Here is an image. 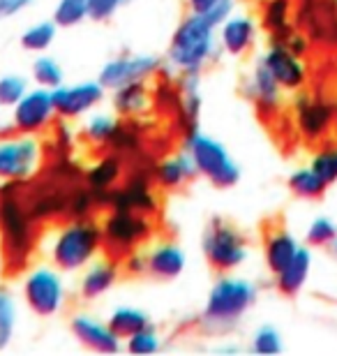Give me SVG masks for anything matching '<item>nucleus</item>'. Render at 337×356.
<instances>
[{"mask_svg":"<svg viewBox=\"0 0 337 356\" xmlns=\"http://www.w3.org/2000/svg\"><path fill=\"white\" fill-rule=\"evenodd\" d=\"M104 236L97 220L72 218L69 222L56 227L44 241V252L49 264L60 268L63 273H76L102 254Z\"/></svg>","mask_w":337,"mask_h":356,"instance_id":"7ed1b4c3","label":"nucleus"},{"mask_svg":"<svg viewBox=\"0 0 337 356\" xmlns=\"http://www.w3.org/2000/svg\"><path fill=\"white\" fill-rule=\"evenodd\" d=\"M286 185L300 199H321L328 190V183L310 165L293 169L289 178H286Z\"/></svg>","mask_w":337,"mask_h":356,"instance_id":"7c9ffc66","label":"nucleus"},{"mask_svg":"<svg viewBox=\"0 0 337 356\" xmlns=\"http://www.w3.org/2000/svg\"><path fill=\"white\" fill-rule=\"evenodd\" d=\"M120 268H123L127 275H146V254H143V248H136V250L123 254Z\"/></svg>","mask_w":337,"mask_h":356,"instance_id":"c03bdc74","label":"nucleus"},{"mask_svg":"<svg viewBox=\"0 0 337 356\" xmlns=\"http://www.w3.org/2000/svg\"><path fill=\"white\" fill-rule=\"evenodd\" d=\"M155 92L148 81H132L111 90V109L123 120L141 118L153 109Z\"/></svg>","mask_w":337,"mask_h":356,"instance_id":"412c9836","label":"nucleus"},{"mask_svg":"<svg viewBox=\"0 0 337 356\" xmlns=\"http://www.w3.org/2000/svg\"><path fill=\"white\" fill-rule=\"evenodd\" d=\"M303 245L298 241L296 234H291L284 227H275L266 234L263 238V261L270 275H277L289 261L293 259V254L298 252V248Z\"/></svg>","mask_w":337,"mask_h":356,"instance_id":"393cba45","label":"nucleus"},{"mask_svg":"<svg viewBox=\"0 0 337 356\" xmlns=\"http://www.w3.org/2000/svg\"><path fill=\"white\" fill-rule=\"evenodd\" d=\"M69 331L85 350L97 354H118L123 350V338L111 329L109 322L97 319L88 312H76L69 319Z\"/></svg>","mask_w":337,"mask_h":356,"instance_id":"f3484780","label":"nucleus"},{"mask_svg":"<svg viewBox=\"0 0 337 356\" xmlns=\"http://www.w3.org/2000/svg\"><path fill=\"white\" fill-rule=\"evenodd\" d=\"M310 167L324 178L328 183V188H331L333 183H337V144L321 146L310 158Z\"/></svg>","mask_w":337,"mask_h":356,"instance_id":"58836bf2","label":"nucleus"},{"mask_svg":"<svg viewBox=\"0 0 337 356\" xmlns=\"http://www.w3.org/2000/svg\"><path fill=\"white\" fill-rule=\"evenodd\" d=\"M0 296H3V289H0Z\"/></svg>","mask_w":337,"mask_h":356,"instance_id":"603ef678","label":"nucleus"},{"mask_svg":"<svg viewBox=\"0 0 337 356\" xmlns=\"http://www.w3.org/2000/svg\"><path fill=\"white\" fill-rule=\"evenodd\" d=\"M312 264H314V257H312V248L310 245H300L298 252L293 254V259L286 264L282 270H279L275 277V287L282 296H298L300 291L305 289L307 280L312 275Z\"/></svg>","mask_w":337,"mask_h":356,"instance_id":"b1692460","label":"nucleus"},{"mask_svg":"<svg viewBox=\"0 0 337 356\" xmlns=\"http://www.w3.org/2000/svg\"><path fill=\"white\" fill-rule=\"evenodd\" d=\"M0 248L12 268L26 266L35 250V220L19 197V183H0Z\"/></svg>","mask_w":337,"mask_h":356,"instance_id":"20e7f679","label":"nucleus"},{"mask_svg":"<svg viewBox=\"0 0 337 356\" xmlns=\"http://www.w3.org/2000/svg\"><path fill=\"white\" fill-rule=\"evenodd\" d=\"M243 88H245V95L249 97V102L256 106V111H259L261 116L272 118L282 111L286 90L275 81V76L268 72V67L263 65V60L259 56H256L252 67H249L245 86Z\"/></svg>","mask_w":337,"mask_h":356,"instance_id":"2eb2a0df","label":"nucleus"},{"mask_svg":"<svg viewBox=\"0 0 337 356\" xmlns=\"http://www.w3.org/2000/svg\"><path fill=\"white\" fill-rule=\"evenodd\" d=\"M44 144L38 134H3L0 137V183H26L40 174Z\"/></svg>","mask_w":337,"mask_h":356,"instance_id":"6e6552de","label":"nucleus"},{"mask_svg":"<svg viewBox=\"0 0 337 356\" xmlns=\"http://www.w3.org/2000/svg\"><path fill=\"white\" fill-rule=\"evenodd\" d=\"M259 40V21L254 14L233 10L217 28V42L222 54L229 58H245Z\"/></svg>","mask_w":337,"mask_h":356,"instance_id":"4468645a","label":"nucleus"},{"mask_svg":"<svg viewBox=\"0 0 337 356\" xmlns=\"http://www.w3.org/2000/svg\"><path fill=\"white\" fill-rule=\"evenodd\" d=\"M97 206L95 195L85 188V190H76L72 199H67V213L72 218H88V213Z\"/></svg>","mask_w":337,"mask_h":356,"instance_id":"37998d69","label":"nucleus"},{"mask_svg":"<svg viewBox=\"0 0 337 356\" xmlns=\"http://www.w3.org/2000/svg\"><path fill=\"white\" fill-rule=\"evenodd\" d=\"M217 28L220 24H215L206 14H185L181 24L176 26L174 35H171L162 74H169L171 79H176L178 74H202L208 65H213L222 56Z\"/></svg>","mask_w":337,"mask_h":356,"instance_id":"f257e3e1","label":"nucleus"},{"mask_svg":"<svg viewBox=\"0 0 337 356\" xmlns=\"http://www.w3.org/2000/svg\"><path fill=\"white\" fill-rule=\"evenodd\" d=\"M31 216L35 222H40V220H51L56 216H63V213H67V199L58 195V192H51V195H42L38 197L35 202L31 204Z\"/></svg>","mask_w":337,"mask_h":356,"instance_id":"ea45409f","label":"nucleus"},{"mask_svg":"<svg viewBox=\"0 0 337 356\" xmlns=\"http://www.w3.org/2000/svg\"><path fill=\"white\" fill-rule=\"evenodd\" d=\"M120 178H123V162H120L118 155H113V153L104 155V158H99L97 162H92V165L83 172L85 188L95 195L97 204H102V199L116 188Z\"/></svg>","mask_w":337,"mask_h":356,"instance_id":"a878e982","label":"nucleus"},{"mask_svg":"<svg viewBox=\"0 0 337 356\" xmlns=\"http://www.w3.org/2000/svg\"><path fill=\"white\" fill-rule=\"evenodd\" d=\"M213 350L220 354H233V352H240V347L238 345H220V347H213Z\"/></svg>","mask_w":337,"mask_h":356,"instance_id":"09e8293b","label":"nucleus"},{"mask_svg":"<svg viewBox=\"0 0 337 356\" xmlns=\"http://www.w3.org/2000/svg\"><path fill=\"white\" fill-rule=\"evenodd\" d=\"M197 176L199 174H197L195 160H192V155L185 151V148L167 155V158H162L153 169L155 183L164 190H178V188H183V185H188L192 178H197Z\"/></svg>","mask_w":337,"mask_h":356,"instance_id":"4be33fe9","label":"nucleus"},{"mask_svg":"<svg viewBox=\"0 0 337 356\" xmlns=\"http://www.w3.org/2000/svg\"><path fill=\"white\" fill-rule=\"evenodd\" d=\"M99 206H109V209H130L136 213H146L153 216L157 213V197L153 192V185L146 176H132L123 188H113L109 195L102 199Z\"/></svg>","mask_w":337,"mask_h":356,"instance_id":"aec40b11","label":"nucleus"},{"mask_svg":"<svg viewBox=\"0 0 337 356\" xmlns=\"http://www.w3.org/2000/svg\"><path fill=\"white\" fill-rule=\"evenodd\" d=\"M162 345H164L162 333L157 331L153 324L146 326V329H141V331H136L134 336L123 340V350H127L130 354H136V356L157 354L162 350Z\"/></svg>","mask_w":337,"mask_h":356,"instance_id":"f704fd0d","label":"nucleus"},{"mask_svg":"<svg viewBox=\"0 0 337 356\" xmlns=\"http://www.w3.org/2000/svg\"><path fill=\"white\" fill-rule=\"evenodd\" d=\"M256 298H259V284L254 280L238 275L236 270L220 273L208 291L199 324L211 336H227L254 308Z\"/></svg>","mask_w":337,"mask_h":356,"instance_id":"f03ea898","label":"nucleus"},{"mask_svg":"<svg viewBox=\"0 0 337 356\" xmlns=\"http://www.w3.org/2000/svg\"><path fill=\"white\" fill-rule=\"evenodd\" d=\"M56 38H58V26H56L54 19H44V21H35L33 26H28L24 33H21V49L28 54H47L49 49L54 47Z\"/></svg>","mask_w":337,"mask_h":356,"instance_id":"c85d7f7f","label":"nucleus"},{"mask_svg":"<svg viewBox=\"0 0 337 356\" xmlns=\"http://www.w3.org/2000/svg\"><path fill=\"white\" fill-rule=\"evenodd\" d=\"M123 118L116 111L92 109L88 116H83L81 134L90 146H116V141L123 134Z\"/></svg>","mask_w":337,"mask_h":356,"instance_id":"5701e85b","label":"nucleus"},{"mask_svg":"<svg viewBox=\"0 0 337 356\" xmlns=\"http://www.w3.org/2000/svg\"><path fill=\"white\" fill-rule=\"evenodd\" d=\"M56 139H58V144L63 148H72V146H74L76 134L69 127V120H60V123H58V127H56Z\"/></svg>","mask_w":337,"mask_h":356,"instance_id":"de8ad7c7","label":"nucleus"},{"mask_svg":"<svg viewBox=\"0 0 337 356\" xmlns=\"http://www.w3.org/2000/svg\"><path fill=\"white\" fill-rule=\"evenodd\" d=\"M106 322L113 331L118 333L120 338H130L134 336L136 331L146 329L153 322H150V315L146 310L141 308H134V305H118L116 310H111V315L106 317Z\"/></svg>","mask_w":337,"mask_h":356,"instance_id":"c756f323","label":"nucleus"},{"mask_svg":"<svg viewBox=\"0 0 337 356\" xmlns=\"http://www.w3.org/2000/svg\"><path fill=\"white\" fill-rule=\"evenodd\" d=\"M21 296L26 308L42 319L60 315L67 305V280L65 273L54 264H35L24 273Z\"/></svg>","mask_w":337,"mask_h":356,"instance_id":"423d86ee","label":"nucleus"},{"mask_svg":"<svg viewBox=\"0 0 337 356\" xmlns=\"http://www.w3.org/2000/svg\"><path fill=\"white\" fill-rule=\"evenodd\" d=\"M104 245H109L113 254H127L143 248L155 232V222L146 213H136L130 209H109L102 222Z\"/></svg>","mask_w":337,"mask_h":356,"instance_id":"1a4fd4ad","label":"nucleus"},{"mask_svg":"<svg viewBox=\"0 0 337 356\" xmlns=\"http://www.w3.org/2000/svg\"><path fill=\"white\" fill-rule=\"evenodd\" d=\"M183 148L192 155L197 174L204 176L215 188L229 190L240 181V167L233 160L231 151L215 139L213 134L204 132L202 127H188L183 134Z\"/></svg>","mask_w":337,"mask_h":356,"instance_id":"39448f33","label":"nucleus"},{"mask_svg":"<svg viewBox=\"0 0 337 356\" xmlns=\"http://www.w3.org/2000/svg\"><path fill=\"white\" fill-rule=\"evenodd\" d=\"M127 3H130V0H88V19L95 21V24H106V21H111L116 17Z\"/></svg>","mask_w":337,"mask_h":356,"instance_id":"79ce46f5","label":"nucleus"},{"mask_svg":"<svg viewBox=\"0 0 337 356\" xmlns=\"http://www.w3.org/2000/svg\"><path fill=\"white\" fill-rule=\"evenodd\" d=\"M202 250L206 261L217 273H233L249 259V243L233 222L224 218H213L202 236Z\"/></svg>","mask_w":337,"mask_h":356,"instance_id":"0eeeda50","label":"nucleus"},{"mask_svg":"<svg viewBox=\"0 0 337 356\" xmlns=\"http://www.w3.org/2000/svg\"><path fill=\"white\" fill-rule=\"evenodd\" d=\"M31 79L35 86L54 90L65 83V67H63L60 60L54 58V56L38 54L31 63Z\"/></svg>","mask_w":337,"mask_h":356,"instance_id":"2f4dec72","label":"nucleus"},{"mask_svg":"<svg viewBox=\"0 0 337 356\" xmlns=\"http://www.w3.org/2000/svg\"><path fill=\"white\" fill-rule=\"evenodd\" d=\"M56 106L54 92L42 86H31L24 97L10 109V125L14 132L42 134L54 125Z\"/></svg>","mask_w":337,"mask_h":356,"instance_id":"9b49d317","label":"nucleus"},{"mask_svg":"<svg viewBox=\"0 0 337 356\" xmlns=\"http://www.w3.org/2000/svg\"><path fill=\"white\" fill-rule=\"evenodd\" d=\"M5 109H0V132H3V127H5Z\"/></svg>","mask_w":337,"mask_h":356,"instance_id":"8fccbe9b","label":"nucleus"},{"mask_svg":"<svg viewBox=\"0 0 337 356\" xmlns=\"http://www.w3.org/2000/svg\"><path fill=\"white\" fill-rule=\"evenodd\" d=\"M51 19L58 28H74L88 19V0H58Z\"/></svg>","mask_w":337,"mask_h":356,"instance_id":"c9c22d12","label":"nucleus"},{"mask_svg":"<svg viewBox=\"0 0 337 356\" xmlns=\"http://www.w3.org/2000/svg\"><path fill=\"white\" fill-rule=\"evenodd\" d=\"M28 88H31V81L24 74L19 72L0 74V109H12L26 95Z\"/></svg>","mask_w":337,"mask_h":356,"instance_id":"e433bc0d","label":"nucleus"},{"mask_svg":"<svg viewBox=\"0 0 337 356\" xmlns=\"http://www.w3.org/2000/svg\"><path fill=\"white\" fill-rule=\"evenodd\" d=\"M263 65L268 67V72L275 76V81L286 92H298L307 86L310 72H307L305 58L298 54H293L289 47H284L282 42H268V47L259 54Z\"/></svg>","mask_w":337,"mask_h":356,"instance_id":"ddd939ff","label":"nucleus"},{"mask_svg":"<svg viewBox=\"0 0 337 356\" xmlns=\"http://www.w3.org/2000/svg\"><path fill=\"white\" fill-rule=\"evenodd\" d=\"M164 60L153 54H118L102 65L97 81L106 90H116L132 81H150L153 76L162 74Z\"/></svg>","mask_w":337,"mask_h":356,"instance_id":"9d476101","label":"nucleus"},{"mask_svg":"<svg viewBox=\"0 0 337 356\" xmlns=\"http://www.w3.org/2000/svg\"><path fill=\"white\" fill-rule=\"evenodd\" d=\"M35 0H0V21L14 19L19 14H24Z\"/></svg>","mask_w":337,"mask_h":356,"instance_id":"a18cd8bd","label":"nucleus"},{"mask_svg":"<svg viewBox=\"0 0 337 356\" xmlns=\"http://www.w3.org/2000/svg\"><path fill=\"white\" fill-rule=\"evenodd\" d=\"M293 0H266L261 12V28L272 42H282L293 31Z\"/></svg>","mask_w":337,"mask_h":356,"instance_id":"cd10ccee","label":"nucleus"},{"mask_svg":"<svg viewBox=\"0 0 337 356\" xmlns=\"http://www.w3.org/2000/svg\"><path fill=\"white\" fill-rule=\"evenodd\" d=\"M123 268L113 257H95L88 266L81 268L76 282V294L81 301H99L102 296H106L109 291L116 287L120 280Z\"/></svg>","mask_w":337,"mask_h":356,"instance_id":"a211bd4d","label":"nucleus"},{"mask_svg":"<svg viewBox=\"0 0 337 356\" xmlns=\"http://www.w3.org/2000/svg\"><path fill=\"white\" fill-rule=\"evenodd\" d=\"M17 333V301L10 291L3 289L0 296V352L7 350Z\"/></svg>","mask_w":337,"mask_h":356,"instance_id":"4c0bfd02","label":"nucleus"},{"mask_svg":"<svg viewBox=\"0 0 337 356\" xmlns=\"http://www.w3.org/2000/svg\"><path fill=\"white\" fill-rule=\"evenodd\" d=\"M282 44L284 47H289L293 54H298V56H303L305 58V54H307V49H310V42H307V38L303 33H298L296 28H293V31L286 35V38L282 40Z\"/></svg>","mask_w":337,"mask_h":356,"instance_id":"49530a36","label":"nucleus"},{"mask_svg":"<svg viewBox=\"0 0 337 356\" xmlns=\"http://www.w3.org/2000/svg\"><path fill=\"white\" fill-rule=\"evenodd\" d=\"M176 90H178V113H181L185 130L197 127L202 118L204 97H202V74H178L176 76Z\"/></svg>","mask_w":337,"mask_h":356,"instance_id":"bb28decb","label":"nucleus"},{"mask_svg":"<svg viewBox=\"0 0 337 356\" xmlns=\"http://www.w3.org/2000/svg\"><path fill=\"white\" fill-rule=\"evenodd\" d=\"M185 5H188V12L206 14L215 24H222L236 10V0H185Z\"/></svg>","mask_w":337,"mask_h":356,"instance_id":"a19ab883","label":"nucleus"},{"mask_svg":"<svg viewBox=\"0 0 337 356\" xmlns=\"http://www.w3.org/2000/svg\"><path fill=\"white\" fill-rule=\"evenodd\" d=\"M54 106L56 116L60 120H79L88 116L92 109H97L104 102L106 88L97 79L79 81V83H63L54 88Z\"/></svg>","mask_w":337,"mask_h":356,"instance_id":"f8f14e48","label":"nucleus"},{"mask_svg":"<svg viewBox=\"0 0 337 356\" xmlns=\"http://www.w3.org/2000/svg\"><path fill=\"white\" fill-rule=\"evenodd\" d=\"M337 238V222L328 216H314L305 227V243L310 248H331Z\"/></svg>","mask_w":337,"mask_h":356,"instance_id":"72a5a7b5","label":"nucleus"},{"mask_svg":"<svg viewBox=\"0 0 337 356\" xmlns=\"http://www.w3.org/2000/svg\"><path fill=\"white\" fill-rule=\"evenodd\" d=\"M331 252H333V257L337 259V238H335L333 243H331Z\"/></svg>","mask_w":337,"mask_h":356,"instance_id":"3c124183","label":"nucleus"},{"mask_svg":"<svg viewBox=\"0 0 337 356\" xmlns=\"http://www.w3.org/2000/svg\"><path fill=\"white\" fill-rule=\"evenodd\" d=\"M247 350L252 354H282L284 352V336L282 331L275 329L272 324L256 326L249 336Z\"/></svg>","mask_w":337,"mask_h":356,"instance_id":"473e14b6","label":"nucleus"},{"mask_svg":"<svg viewBox=\"0 0 337 356\" xmlns=\"http://www.w3.org/2000/svg\"><path fill=\"white\" fill-rule=\"evenodd\" d=\"M293 116L300 134L310 141L321 139L335 123V106L324 97H314L298 90L293 97Z\"/></svg>","mask_w":337,"mask_h":356,"instance_id":"dca6fc26","label":"nucleus"},{"mask_svg":"<svg viewBox=\"0 0 337 356\" xmlns=\"http://www.w3.org/2000/svg\"><path fill=\"white\" fill-rule=\"evenodd\" d=\"M143 254H146V275L155 277V280H176L188 266V254H185L183 245L169 238L146 243Z\"/></svg>","mask_w":337,"mask_h":356,"instance_id":"6ab92c4d","label":"nucleus"}]
</instances>
